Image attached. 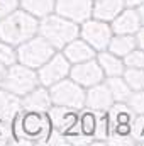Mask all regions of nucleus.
Wrapping results in <instances>:
<instances>
[{
  "label": "nucleus",
  "mask_w": 144,
  "mask_h": 146,
  "mask_svg": "<svg viewBox=\"0 0 144 146\" xmlns=\"http://www.w3.org/2000/svg\"><path fill=\"white\" fill-rule=\"evenodd\" d=\"M53 54H54V51H53L51 44L46 42L44 39H34L20 48V60L31 66L46 63Z\"/></svg>",
  "instance_id": "f257e3e1"
},
{
  "label": "nucleus",
  "mask_w": 144,
  "mask_h": 146,
  "mask_svg": "<svg viewBox=\"0 0 144 146\" xmlns=\"http://www.w3.org/2000/svg\"><path fill=\"white\" fill-rule=\"evenodd\" d=\"M139 42H141V46L144 48V31L141 33V36H139Z\"/></svg>",
  "instance_id": "a211bd4d"
},
{
  "label": "nucleus",
  "mask_w": 144,
  "mask_h": 146,
  "mask_svg": "<svg viewBox=\"0 0 144 146\" xmlns=\"http://www.w3.org/2000/svg\"><path fill=\"white\" fill-rule=\"evenodd\" d=\"M66 75H68V61H66V58L51 56L48 60V65L41 70L39 80L44 85H49V83H56L58 80L65 78Z\"/></svg>",
  "instance_id": "20e7f679"
},
{
  "label": "nucleus",
  "mask_w": 144,
  "mask_h": 146,
  "mask_svg": "<svg viewBox=\"0 0 144 146\" xmlns=\"http://www.w3.org/2000/svg\"><path fill=\"white\" fill-rule=\"evenodd\" d=\"M53 99L58 102V104H66V106H81V99H83V92L81 88L71 83V82H61L59 85H56L53 88Z\"/></svg>",
  "instance_id": "7ed1b4c3"
},
{
  "label": "nucleus",
  "mask_w": 144,
  "mask_h": 146,
  "mask_svg": "<svg viewBox=\"0 0 144 146\" xmlns=\"http://www.w3.org/2000/svg\"><path fill=\"white\" fill-rule=\"evenodd\" d=\"M100 63L102 66L105 68L107 75H120L122 73V61L112 54H107V53H102L100 54Z\"/></svg>",
  "instance_id": "9b49d317"
},
{
  "label": "nucleus",
  "mask_w": 144,
  "mask_h": 146,
  "mask_svg": "<svg viewBox=\"0 0 144 146\" xmlns=\"http://www.w3.org/2000/svg\"><path fill=\"white\" fill-rule=\"evenodd\" d=\"M127 82L132 87H136V88H143L144 87V73L141 70H132L127 75Z\"/></svg>",
  "instance_id": "4468645a"
},
{
  "label": "nucleus",
  "mask_w": 144,
  "mask_h": 146,
  "mask_svg": "<svg viewBox=\"0 0 144 146\" xmlns=\"http://www.w3.org/2000/svg\"><path fill=\"white\" fill-rule=\"evenodd\" d=\"M120 10H122V0H104L97 3V7L93 9V14L97 19L110 21V19H115Z\"/></svg>",
  "instance_id": "9d476101"
},
{
  "label": "nucleus",
  "mask_w": 144,
  "mask_h": 146,
  "mask_svg": "<svg viewBox=\"0 0 144 146\" xmlns=\"http://www.w3.org/2000/svg\"><path fill=\"white\" fill-rule=\"evenodd\" d=\"M127 65L131 66H144V53L143 51H131L127 56Z\"/></svg>",
  "instance_id": "dca6fc26"
},
{
  "label": "nucleus",
  "mask_w": 144,
  "mask_h": 146,
  "mask_svg": "<svg viewBox=\"0 0 144 146\" xmlns=\"http://www.w3.org/2000/svg\"><path fill=\"white\" fill-rule=\"evenodd\" d=\"M139 27V15L134 10H126L114 21V29L119 34H132Z\"/></svg>",
  "instance_id": "6e6552de"
},
{
  "label": "nucleus",
  "mask_w": 144,
  "mask_h": 146,
  "mask_svg": "<svg viewBox=\"0 0 144 146\" xmlns=\"http://www.w3.org/2000/svg\"><path fill=\"white\" fill-rule=\"evenodd\" d=\"M71 75L73 78L81 85H95V83H98L102 80V70L93 61H88V63L81 61V65L75 66Z\"/></svg>",
  "instance_id": "0eeeda50"
},
{
  "label": "nucleus",
  "mask_w": 144,
  "mask_h": 146,
  "mask_svg": "<svg viewBox=\"0 0 144 146\" xmlns=\"http://www.w3.org/2000/svg\"><path fill=\"white\" fill-rule=\"evenodd\" d=\"M42 31L44 34L49 37L51 42H54L56 46H63L65 42H68L70 39L76 36V27L73 26L71 22L66 21H59L56 17L48 19L42 24Z\"/></svg>",
  "instance_id": "f03ea898"
},
{
  "label": "nucleus",
  "mask_w": 144,
  "mask_h": 146,
  "mask_svg": "<svg viewBox=\"0 0 144 146\" xmlns=\"http://www.w3.org/2000/svg\"><path fill=\"white\" fill-rule=\"evenodd\" d=\"M27 3V9L32 10L34 14H44L51 9V0H22Z\"/></svg>",
  "instance_id": "ddd939ff"
},
{
  "label": "nucleus",
  "mask_w": 144,
  "mask_h": 146,
  "mask_svg": "<svg viewBox=\"0 0 144 146\" xmlns=\"http://www.w3.org/2000/svg\"><path fill=\"white\" fill-rule=\"evenodd\" d=\"M112 42H114V44H110V49H112L115 54H126V53H131L132 48H134V46H126V44H129V42H134L132 37L126 36V34H120V37H115Z\"/></svg>",
  "instance_id": "f8f14e48"
},
{
  "label": "nucleus",
  "mask_w": 144,
  "mask_h": 146,
  "mask_svg": "<svg viewBox=\"0 0 144 146\" xmlns=\"http://www.w3.org/2000/svg\"><path fill=\"white\" fill-rule=\"evenodd\" d=\"M15 60V53L9 44H0V61L2 63H14Z\"/></svg>",
  "instance_id": "2eb2a0df"
},
{
  "label": "nucleus",
  "mask_w": 144,
  "mask_h": 146,
  "mask_svg": "<svg viewBox=\"0 0 144 146\" xmlns=\"http://www.w3.org/2000/svg\"><path fill=\"white\" fill-rule=\"evenodd\" d=\"M141 2H144V0H127L129 5H137V3H141Z\"/></svg>",
  "instance_id": "f3484780"
},
{
  "label": "nucleus",
  "mask_w": 144,
  "mask_h": 146,
  "mask_svg": "<svg viewBox=\"0 0 144 146\" xmlns=\"http://www.w3.org/2000/svg\"><path fill=\"white\" fill-rule=\"evenodd\" d=\"M83 37L95 49H104L110 42V29L102 22H88L83 27Z\"/></svg>",
  "instance_id": "39448f33"
},
{
  "label": "nucleus",
  "mask_w": 144,
  "mask_h": 146,
  "mask_svg": "<svg viewBox=\"0 0 144 146\" xmlns=\"http://www.w3.org/2000/svg\"><path fill=\"white\" fill-rule=\"evenodd\" d=\"M66 58L71 60V61H76V63H81V61H87V60H92L93 54H95V49L83 42V41H75L71 44L66 46Z\"/></svg>",
  "instance_id": "1a4fd4ad"
},
{
  "label": "nucleus",
  "mask_w": 144,
  "mask_h": 146,
  "mask_svg": "<svg viewBox=\"0 0 144 146\" xmlns=\"http://www.w3.org/2000/svg\"><path fill=\"white\" fill-rule=\"evenodd\" d=\"M10 88H14L15 92H27L34 87L36 83V75L29 72L27 68L22 66H14L9 73V82Z\"/></svg>",
  "instance_id": "423d86ee"
}]
</instances>
